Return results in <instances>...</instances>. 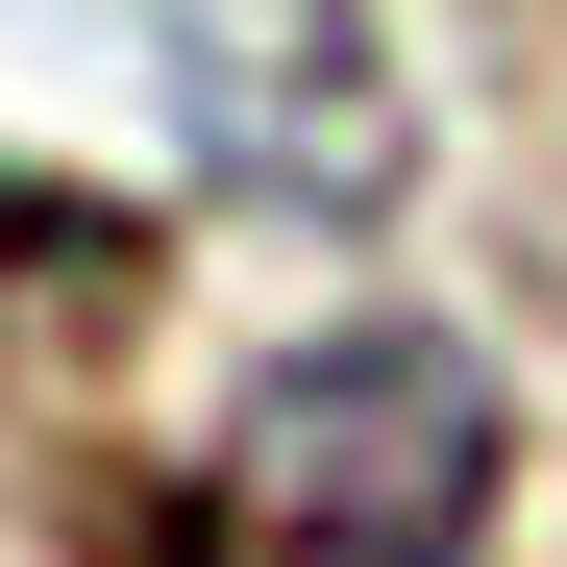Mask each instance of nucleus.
I'll use <instances>...</instances> for the list:
<instances>
[{"mask_svg": "<svg viewBox=\"0 0 567 567\" xmlns=\"http://www.w3.org/2000/svg\"><path fill=\"white\" fill-rule=\"evenodd\" d=\"M494 468H518L494 370L444 321H346V346H271L223 395V444L173 468L148 567H468L494 543Z\"/></svg>", "mask_w": 567, "mask_h": 567, "instance_id": "f257e3e1", "label": "nucleus"}]
</instances>
